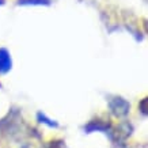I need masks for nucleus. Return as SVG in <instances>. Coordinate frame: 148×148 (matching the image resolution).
Listing matches in <instances>:
<instances>
[{
    "instance_id": "39448f33",
    "label": "nucleus",
    "mask_w": 148,
    "mask_h": 148,
    "mask_svg": "<svg viewBox=\"0 0 148 148\" xmlns=\"http://www.w3.org/2000/svg\"><path fill=\"white\" fill-rule=\"evenodd\" d=\"M19 5H50V0H18Z\"/></svg>"
},
{
    "instance_id": "20e7f679",
    "label": "nucleus",
    "mask_w": 148,
    "mask_h": 148,
    "mask_svg": "<svg viewBox=\"0 0 148 148\" xmlns=\"http://www.w3.org/2000/svg\"><path fill=\"white\" fill-rule=\"evenodd\" d=\"M37 120H38L41 124H45V125H48L49 128H58V122L54 121V120H52V118H49L45 113H41V112L37 113Z\"/></svg>"
},
{
    "instance_id": "423d86ee",
    "label": "nucleus",
    "mask_w": 148,
    "mask_h": 148,
    "mask_svg": "<svg viewBox=\"0 0 148 148\" xmlns=\"http://www.w3.org/2000/svg\"><path fill=\"white\" fill-rule=\"evenodd\" d=\"M48 148H67V145L63 140H54V141H50Z\"/></svg>"
},
{
    "instance_id": "6e6552de",
    "label": "nucleus",
    "mask_w": 148,
    "mask_h": 148,
    "mask_svg": "<svg viewBox=\"0 0 148 148\" xmlns=\"http://www.w3.org/2000/svg\"><path fill=\"white\" fill-rule=\"evenodd\" d=\"M4 4V0H0V5H3Z\"/></svg>"
},
{
    "instance_id": "7ed1b4c3",
    "label": "nucleus",
    "mask_w": 148,
    "mask_h": 148,
    "mask_svg": "<svg viewBox=\"0 0 148 148\" xmlns=\"http://www.w3.org/2000/svg\"><path fill=\"white\" fill-rule=\"evenodd\" d=\"M12 68V58L7 49L0 48V75L7 73Z\"/></svg>"
},
{
    "instance_id": "f257e3e1",
    "label": "nucleus",
    "mask_w": 148,
    "mask_h": 148,
    "mask_svg": "<svg viewBox=\"0 0 148 148\" xmlns=\"http://www.w3.org/2000/svg\"><path fill=\"white\" fill-rule=\"evenodd\" d=\"M108 105H109V109H110V113L114 117H117V118H122V117L128 116L130 112V103L126 99L121 98V97H113V98H110Z\"/></svg>"
},
{
    "instance_id": "f03ea898",
    "label": "nucleus",
    "mask_w": 148,
    "mask_h": 148,
    "mask_svg": "<svg viewBox=\"0 0 148 148\" xmlns=\"http://www.w3.org/2000/svg\"><path fill=\"white\" fill-rule=\"evenodd\" d=\"M113 126L110 125V122H106L103 120H92L87 125H84V132L86 133H92V132H102L110 136Z\"/></svg>"
},
{
    "instance_id": "0eeeda50",
    "label": "nucleus",
    "mask_w": 148,
    "mask_h": 148,
    "mask_svg": "<svg viewBox=\"0 0 148 148\" xmlns=\"http://www.w3.org/2000/svg\"><path fill=\"white\" fill-rule=\"evenodd\" d=\"M140 109H141V113H143L144 116H147V98H144L143 101H141Z\"/></svg>"
}]
</instances>
